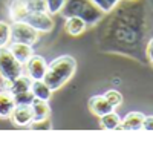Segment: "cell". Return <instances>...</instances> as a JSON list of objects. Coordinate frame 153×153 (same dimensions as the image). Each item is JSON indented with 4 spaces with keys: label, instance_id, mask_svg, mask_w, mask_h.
Returning <instances> with one entry per match:
<instances>
[{
    "label": "cell",
    "instance_id": "6da1fadb",
    "mask_svg": "<svg viewBox=\"0 0 153 153\" xmlns=\"http://www.w3.org/2000/svg\"><path fill=\"white\" fill-rule=\"evenodd\" d=\"M76 61L71 55H61L52 60L46 68V74L43 76V81L51 87V91H58L65 86L75 74Z\"/></svg>",
    "mask_w": 153,
    "mask_h": 153
},
{
    "label": "cell",
    "instance_id": "7a4b0ae2",
    "mask_svg": "<svg viewBox=\"0 0 153 153\" xmlns=\"http://www.w3.org/2000/svg\"><path fill=\"white\" fill-rule=\"evenodd\" d=\"M61 16L68 17H80L87 25H95L101 20L104 12L101 11L92 0H66L65 6L61 8Z\"/></svg>",
    "mask_w": 153,
    "mask_h": 153
},
{
    "label": "cell",
    "instance_id": "3957f363",
    "mask_svg": "<svg viewBox=\"0 0 153 153\" xmlns=\"http://www.w3.org/2000/svg\"><path fill=\"white\" fill-rule=\"evenodd\" d=\"M22 75V63L6 46H0V76L6 80H16Z\"/></svg>",
    "mask_w": 153,
    "mask_h": 153
},
{
    "label": "cell",
    "instance_id": "277c9868",
    "mask_svg": "<svg viewBox=\"0 0 153 153\" xmlns=\"http://www.w3.org/2000/svg\"><path fill=\"white\" fill-rule=\"evenodd\" d=\"M38 32L35 28L25 22H14L11 26V40L16 43H26V45H34L38 40Z\"/></svg>",
    "mask_w": 153,
    "mask_h": 153
},
{
    "label": "cell",
    "instance_id": "5b68a950",
    "mask_svg": "<svg viewBox=\"0 0 153 153\" xmlns=\"http://www.w3.org/2000/svg\"><path fill=\"white\" fill-rule=\"evenodd\" d=\"M23 22L31 25L38 32H49L54 28V22L48 11H31Z\"/></svg>",
    "mask_w": 153,
    "mask_h": 153
},
{
    "label": "cell",
    "instance_id": "8992f818",
    "mask_svg": "<svg viewBox=\"0 0 153 153\" xmlns=\"http://www.w3.org/2000/svg\"><path fill=\"white\" fill-rule=\"evenodd\" d=\"M3 83H2V91H6V92H11L12 95H17L20 92H26V91H31V84H32V78L29 75H20L17 76L16 80H6V78H2Z\"/></svg>",
    "mask_w": 153,
    "mask_h": 153
},
{
    "label": "cell",
    "instance_id": "52a82bcc",
    "mask_svg": "<svg viewBox=\"0 0 153 153\" xmlns=\"http://www.w3.org/2000/svg\"><path fill=\"white\" fill-rule=\"evenodd\" d=\"M11 120L17 126H29L34 121V113L31 104H19L11 113Z\"/></svg>",
    "mask_w": 153,
    "mask_h": 153
},
{
    "label": "cell",
    "instance_id": "ba28073f",
    "mask_svg": "<svg viewBox=\"0 0 153 153\" xmlns=\"http://www.w3.org/2000/svg\"><path fill=\"white\" fill-rule=\"evenodd\" d=\"M46 61L43 57L40 55H32L28 63H26V69H28V75L32 80H43V76L46 74Z\"/></svg>",
    "mask_w": 153,
    "mask_h": 153
},
{
    "label": "cell",
    "instance_id": "9c48e42d",
    "mask_svg": "<svg viewBox=\"0 0 153 153\" xmlns=\"http://www.w3.org/2000/svg\"><path fill=\"white\" fill-rule=\"evenodd\" d=\"M31 11V0H12L9 5V16L14 22H23Z\"/></svg>",
    "mask_w": 153,
    "mask_h": 153
},
{
    "label": "cell",
    "instance_id": "30bf717a",
    "mask_svg": "<svg viewBox=\"0 0 153 153\" xmlns=\"http://www.w3.org/2000/svg\"><path fill=\"white\" fill-rule=\"evenodd\" d=\"M144 118L146 115H143L141 112H130L121 120L117 130H139L143 129Z\"/></svg>",
    "mask_w": 153,
    "mask_h": 153
},
{
    "label": "cell",
    "instance_id": "8fae6325",
    "mask_svg": "<svg viewBox=\"0 0 153 153\" xmlns=\"http://www.w3.org/2000/svg\"><path fill=\"white\" fill-rule=\"evenodd\" d=\"M89 109L97 117H103V115L113 110V106L109 104V101L104 98V95H97L89 100Z\"/></svg>",
    "mask_w": 153,
    "mask_h": 153
},
{
    "label": "cell",
    "instance_id": "7c38bea8",
    "mask_svg": "<svg viewBox=\"0 0 153 153\" xmlns=\"http://www.w3.org/2000/svg\"><path fill=\"white\" fill-rule=\"evenodd\" d=\"M16 106L17 104H16L14 95L11 92H6V91L0 92V118L11 117V113L16 109Z\"/></svg>",
    "mask_w": 153,
    "mask_h": 153
},
{
    "label": "cell",
    "instance_id": "4fadbf2b",
    "mask_svg": "<svg viewBox=\"0 0 153 153\" xmlns=\"http://www.w3.org/2000/svg\"><path fill=\"white\" fill-rule=\"evenodd\" d=\"M9 49H11V52L16 55V58L22 63V65L28 63V60L32 57V48H31V45L12 42V45L9 46Z\"/></svg>",
    "mask_w": 153,
    "mask_h": 153
},
{
    "label": "cell",
    "instance_id": "5bb4252c",
    "mask_svg": "<svg viewBox=\"0 0 153 153\" xmlns=\"http://www.w3.org/2000/svg\"><path fill=\"white\" fill-rule=\"evenodd\" d=\"M31 107H32V113H34V121L49 118L51 109H49L48 101L40 100V98H34V101L31 103Z\"/></svg>",
    "mask_w": 153,
    "mask_h": 153
},
{
    "label": "cell",
    "instance_id": "9a60e30c",
    "mask_svg": "<svg viewBox=\"0 0 153 153\" xmlns=\"http://www.w3.org/2000/svg\"><path fill=\"white\" fill-rule=\"evenodd\" d=\"M86 26H87V23L83 19H80V17H68L66 23H65V29L71 35H80V34H83L86 31Z\"/></svg>",
    "mask_w": 153,
    "mask_h": 153
},
{
    "label": "cell",
    "instance_id": "2e32d148",
    "mask_svg": "<svg viewBox=\"0 0 153 153\" xmlns=\"http://www.w3.org/2000/svg\"><path fill=\"white\" fill-rule=\"evenodd\" d=\"M31 92L34 94L35 98H40V100H45V101H48L51 97H52V91H51V87L43 80H32Z\"/></svg>",
    "mask_w": 153,
    "mask_h": 153
},
{
    "label": "cell",
    "instance_id": "e0dca14e",
    "mask_svg": "<svg viewBox=\"0 0 153 153\" xmlns=\"http://www.w3.org/2000/svg\"><path fill=\"white\" fill-rule=\"evenodd\" d=\"M100 123H101V127H103V129L115 130V129H118V126L121 123V118L112 110V112L103 115V117H100Z\"/></svg>",
    "mask_w": 153,
    "mask_h": 153
},
{
    "label": "cell",
    "instance_id": "ac0fdd59",
    "mask_svg": "<svg viewBox=\"0 0 153 153\" xmlns=\"http://www.w3.org/2000/svg\"><path fill=\"white\" fill-rule=\"evenodd\" d=\"M11 40V26L6 22H0V46H6Z\"/></svg>",
    "mask_w": 153,
    "mask_h": 153
},
{
    "label": "cell",
    "instance_id": "d6986e66",
    "mask_svg": "<svg viewBox=\"0 0 153 153\" xmlns=\"http://www.w3.org/2000/svg\"><path fill=\"white\" fill-rule=\"evenodd\" d=\"M104 98L109 101V104L113 106V107H117L123 103V95L118 92V91H107L104 94Z\"/></svg>",
    "mask_w": 153,
    "mask_h": 153
},
{
    "label": "cell",
    "instance_id": "ffe728a7",
    "mask_svg": "<svg viewBox=\"0 0 153 153\" xmlns=\"http://www.w3.org/2000/svg\"><path fill=\"white\" fill-rule=\"evenodd\" d=\"M66 0H46V11L49 14H57L65 6Z\"/></svg>",
    "mask_w": 153,
    "mask_h": 153
},
{
    "label": "cell",
    "instance_id": "44dd1931",
    "mask_svg": "<svg viewBox=\"0 0 153 153\" xmlns=\"http://www.w3.org/2000/svg\"><path fill=\"white\" fill-rule=\"evenodd\" d=\"M34 94L31 91H26V92H20L17 95H14V100H16V104H31L34 101Z\"/></svg>",
    "mask_w": 153,
    "mask_h": 153
},
{
    "label": "cell",
    "instance_id": "7402d4cb",
    "mask_svg": "<svg viewBox=\"0 0 153 153\" xmlns=\"http://www.w3.org/2000/svg\"><path fill=\"white\" fill-rule=\"evenodd\" d=\"M29 126H31V129H34V130H51L52 129V121H51L49 118H45V120L32 121Z\"/></svg>",
    "mask_w": 153,
    "mask_h": 153
},
{
    "label": "cell",
    "instance_id": "603a6c76",
    "mask_svg": "<svg viewBox=\"0 0 153 153\" xmlns=\"http://www.w3.org/2000/svg\"><path fill=\"white\" fill-rule=\"evenodd\" d=\"M92 2L103 11V12H109L110 9H113V6L117 5L120 0H92Z\"/></svg>",
    "mask_w": 153,
    "mask_h": 153
},
{
    "label": "cell",
    "instance_id": "cb8c5ba5",
    "mask_svg": "<svg viewBox=\"0 0 153 153\" xmlns=\"http://www.w3.org/2000/svg\"><path fill=\"white\" fill-rule=\"evenodd\" d=\"M143 129H146V130H149V132H153V117H146V118H144Z\"/></svg>",
    "mask_w": 153,
    "mask_h": 153
},
{
    "label": "cell",
    "instance_id": "d4e9b609",
    "mask_svg": "<svg viewBox=\"0 0 153 153\" xmlns=\"http://www.w3.org/2000/svg\"><path fill=\"white\" fill-rule=\"evenodd\" d=\"M146 52H147V57L152 60V58H153V38L147 43V51H146Z\"/></svg>",
    "mask_w": 153,
    "mask_h": 153
},
{
    "label": "cell",
    "instance_id": "484cf974",
    "mask_svg": "<svg viewBox=\"0 0 153 153\" xmlns=\"http://www.w3.org/2000/svg\"><path fill=\"white\" fill-rule=\"evenodd\" d=\"M150 61H152V66H153V58H152V60H150Z\"/></svg>",
    "mask_w": 153,
    "mask_h": 153
}]
</instances>
